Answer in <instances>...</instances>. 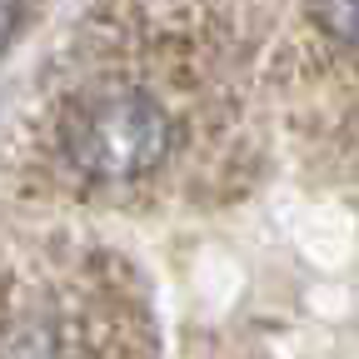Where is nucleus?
Returning <instances> with one entry per match:
<instances>
[{"label": "nucleus", "mask_w": 359, "mask_h": 359, "mask_svg": "<svg viewBox=\"0 0 359 359\" xmlns=\"http://www.w3.org/2000/svg\"><path fill=\"white\" fill-rule=\"evenodd\" d=\"M60 145L80 175L120 185V180H140L165 165L175 145V120L140 90H105L70 110Z\"/></svg>", "instance_id": "f257e3e1"}, {"label": "nucleus", "mask_w": 359, "mask_h": 359, "mask_svg": "<svg viewBox=\"0 0 359 359\" xmlns=\"http://www.w3.org/2000/svg\"><path fill=\"white\" fill-rule=\"evenodd\" d=\"M309 15L330 40L359 50V0H309Z\"/></svg>", "instance_id": "f03ea898"}, {"label": "nucleus", "mask_w": 359, "mask_h": 359, "mask_svg": "<svg viewBox=\"0 0 359 359\" xmlns=\"http://www.w3.org/2000/svg\"><path fill=\"white\" fill-rule=\"evenodd\" d=\"M20 6H25V0H0V55H6V45L20 30Z\"/></svg>", "instance_id": "7ed1b4c3"}]
</instances>
